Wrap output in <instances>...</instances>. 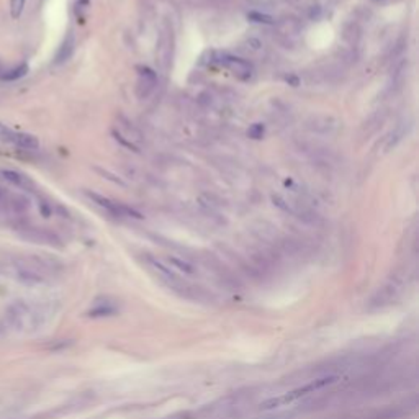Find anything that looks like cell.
<instances>
[{"mask_svg": "<svg viewBox=\"0 0 419 419\" xmlns=\"http://www.w3.org/2000/svg\"><path fill=\"white\" fill-rule=\"evenodd\" d=\"M2 139L5 141L12 143L13 146H17L20 149H28V151H34L39 148V141L36 136L28 135V133H13L9 130H2Z\"/></svg>", "mask_w": 419, "mask_h": 419, "instance_id": "6", "label": "cell"}, {"mask_svg": "<svg viewBox=\"0 0 419 419\" xmlns=\"http://www.w3.org/2000/svg\"><path fill=\"white\" fill-rule=\"evenodd\" d=\"M74 48H75V39H74V34L69 33L67 36L62 41V45L59 46V51L56 54V64H62V62H66L69 58L72 56L74 53Z\"/></svg>", "mask_w": 419, "mask_h": 419, "instance_id": "9", "label": "cell"}, {"mask_svg": "<svg viewBox=\"0 0 419 419\" xmlns=\"http://www.w3.org/2000/svg\"><path fill=\"white\" fill-rule=\"evenodd\" d=\"M262 135H264V127H262V124H254V127L249 130V136L254 138V139L262 138Z\"/></svg>", "mask_w": 419, "mask_h": 419, "instance_id": "14", "label": "cell"}, {"mask_svg": "<svg viewBox=\"0 0 419 419\" xmlns=\"http://www.w3.org/2000/svg\"><path fill=\"white\" fill-rule=\"evenodd\" d=\"M165 264L169 265V267L177 269L179 272H182V274H185V275H193L195 274V267H193V265L190 262H187V261L179 259V257H169Z\"/></svg>", "mask_w": 419, "mask_h": 419, "instance_id": "10", "label": "cell"}, {"mask_svg": "<svg viewBox=\"0 0 419 419\" xmlns=\"http://www.w3.org/2000/svg\"><path fill=\"white\" fill-rule=\"evenodd\" d=\"M400 291H401V285L398 283L396 280L388 282L385 287H382L372 297V300H370V308L379 310V308H383V306H387L390 303H393L395 300L398 298V295H400Z\"/></svg>", "mask_w": 419, "mask_h": 419, "instance_id": "3", "label": "cell"}, {"mask_svg": "<svg viewBox=\"0 0 419 419\" xmlns=\"http://www.w3.org/2000/svg\"><path fill=\"white\" fill-rule=\"evenodd\" d=\"M87 197L94 201L97 206L103 208L105 212L108 215H113V216H133V218H141V215L138 212H135L133 208L127 206V205H121V203H116V201L110 200L107 197H102L99 193H94V192H87Z\"/></svg>", "mask_w": 419, "mask_h": 419, "instance_id": "2", "label": "cell"}, {"mask_svg": "<svg viewBox=\"0 0 419 419\" xmlns=\"http://www.w3.org/2000/svg\"><path fill=\"white\" fill-rule=\"evenodd\" d=\"M220 62L228 71H231L236 77H239L242 80H246L253 75V66L241 58H236V56H231V54H221Z\"/></svg>", "mask_w": 419, "mask_h": 419, "instance_id": "4", "label": "cell"}, {"mask_svg": "<svg viewBox=\"0 0 419 419\" xmlns=\"http://www.w3.org/2000/svg\"><path fill=\"white\" fill-rule=\"evenodd\" d=\"M0 176H2V179L7 180L9 184H12L13 187L20 188V190L34 192V182L22 172H17V171H12V169H2L0 171Z\"/></svg>", "mask_w": 419, "mask_h": 419, "instance_id": "7", "label": "cell"}, {"mask_svg": "<svg viewBox=\"0 0 419 419\" xmlns=\"http://www.w3.org/2000/svg\"><path fill=\"white\" fill-rule=\"evenodd\" d=\"M157 86V75L152 72L149 67H141L138 75V83H136V94L139 99H148V97L154 92Z\"/></svg>", "mask_w": 419, "mask_h": 419, "instance_id": "5", "label": "cell"}, {"mask_svg": "<svg viewBox=\"0 0 419 419\" xmlns=\"http://www.w3.org/2000/svg\"><path fill=\"white\" fill-rule=\"evenodd\" d=\"M22 236L30 241L39 242V244H56L58 242L54 234L48 233L41 228H22Z\"/></svg>", "mask_w": 419, "mask_h": 419, "instance_id": "8", "label": "cell"}, {"mask_svg": "<svg viewBox=\"0 0 419 419\" xmlns=\"http://www.w3.org/2000/svg\"><path fill=\"white\" fill-rule=\"evenodd\" d=\"M2 130H4V127H2V124H0V131H2Z\"/></svg>", "mask_w": 419, "mask_h": 419, "instance_id": "17", "label": "cell"}, {"mask_svg": "<svg viewBox=\"0 0 419 419\" xmlns=\"http://www.w3.org/2000/svg\"><path fill=\"white\" fill-rule=\"evenodd\" d=\"M26 0H10V15L12 18H18L22 15V12L25 9Z\"/></svg>", "mask_w": 419, "mask_h": 419, "instance_id": "13", "label": "cell"}, {"mask_svg": "<svg viewBox=\"0 0 419 419\" xmlns=\"http://www.w3.org/2000/svg\"><path fill=\"white\" fill-rule=\"evenodd\" d=\"M4 72H5V69H4V66H2V64H0V77H2V74H4Z\"/></svg>", "mask_w": 419, "mask_h": 419, "instance_id": "16", "label": "cell"}, {"mask_svg": "<svg viewBox=\"0 0 419 419\" xmlns=\"http://www.w3.org/2000/svg\"><path fill=\"white\" fill-rule=\"evenodd\" d=\"M26 72H28V66H26V64H20V66H17V67L10 69V71H5L0 79H2V80H7V82H13V80H18V79L25 77Z\"/></svg>", "mask_w": 419, "mask_h": 419, "instance_id": "11", "label": "cell"}, {"mask_svg": "<svg viewBox=\"0 0 419 419\" xmlns=\"http://www.w3.org/2000/svg\"><path fill=\"white\" fill-rule=\"evenodd\" d=\"M250 18H257L256 22H261V23H274V20L267 15H261V13H250L249 15Z\"/></svg>", "mask_w": 419, "mask_h": 419, "instance_id": "15", "label": "cell"}, {"mask_svg": "<svg viewBox=\"0 0 419 419\" xmlns=\"http://www.w3.org/2000/svg\"><path fill=\"white\" fill-rule=\"evenodd\" d=\"M115 313V308L113 306H105V305H99L97 308H94L92 311H89V316H110V314H113Z\"/></svg>", "mask_w": 419, "mask_h": 419, "instance_id": "12", "label": "cell"}, {"mask_svg": "<svg viewBox=\"0 0 419 419\" xmlns=\"http://www.w3.org/2000/svg\"><path fill=\"white\" fill-rule=\"evenodd\" d=\"M338 380L336 375H327V376H321V379H316V380H311L310 383H306L303 387H298L295 390H290V392L283 393L280 396H274L270 398V400L264 401L261 404V408L264 411H270V409H277V408H283V406H288V404L295 403L298 400H302V398L308 396L314 392H318V390L324 388L327 385H331Z\"/></svg>", "mask_w": 419, "mask_h": 419, "instance_id": "1", "label": "cell"}]
</instances>
